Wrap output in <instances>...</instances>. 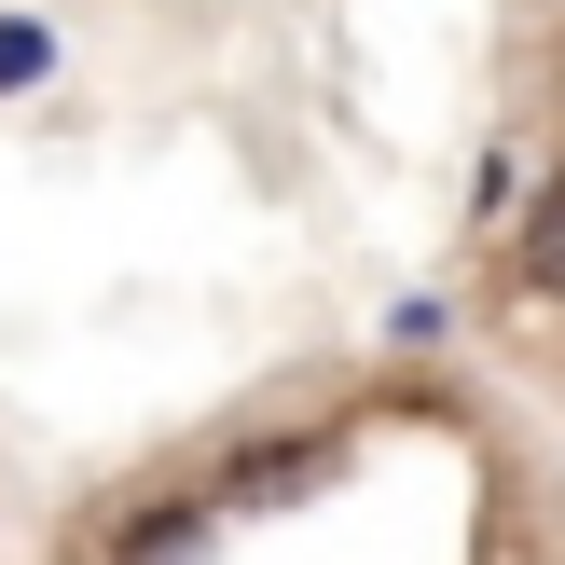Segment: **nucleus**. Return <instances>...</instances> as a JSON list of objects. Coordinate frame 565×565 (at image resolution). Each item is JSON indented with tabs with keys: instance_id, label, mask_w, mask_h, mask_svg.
<instances>
[{
	"instance_id": "nucleus-1",
	"label": "nucleus",
	"mask_w": 565,
	"mask_h": 565,
	"mask_svg": "<svg viewBox=\"0 0 565 565\" xmlns=\"http://www.w3.org/2000/svg\"><path fill=\"white\" fill-rule=\"evenodd\" d=\"M524 290H539V303H565V180L524 207Z\"/></svg>"
},
{
	"instance_id": "nucleus-2",
	"label": "nucleus",
	"mask_w": 565,
	"mask_h": 565,
	"mask_svg": "<svg viewBox=\"0 0 565 565\" xmlns=\"http://www.w3.org/2000/svg\"><path fill=\"white\" fill-rule=\"evenodd\" d=\"M193 524H207L193 497H166V511H138V524H125V565H180V552H193Z\"/></svg>"
}]
</instances>
